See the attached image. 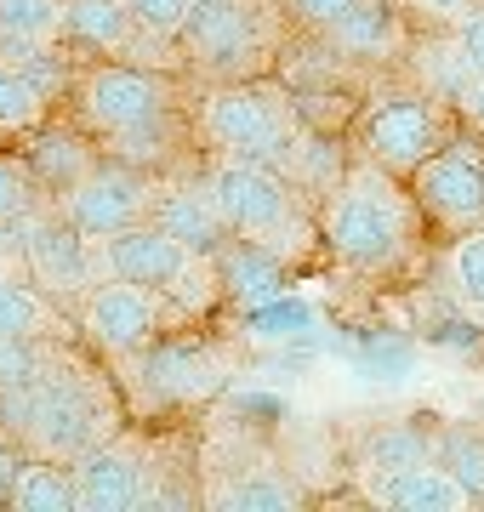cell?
I'll return each instance as SVG.
<instances>
[{"instance_id": "cell-1", "label": "cell", "mask_w": 484, "mask_h": 512, "mask_svg": "<svg viewBox=\"0 0 484 512\" xmlns=\"http://www.w3.org/2000/svg\"><path fill=\"white\" fill-rule=\"evenodd\" d=\"M325 245L354 274H388L393 262L410 251V200L393 188V171L365 160L331 188Z\"/></svg>"}, {"instance_id": "cell-2", "label": "cell", "mask_w": 484, "mask_h": 512, "mask_svg": "<svg viewBox=\"0 0 484 512\" xmlns=\"http://www.w3.org/2000/svg\"><path fill=\"white\" fill-rule=\"evenodd\" d=\"M194 131L228 160H262L274 171L291 165V148H297L291 103H285L280 86H262L257 74L251 80H217L194 114Z\"/></svg>"}, {"instance_id": "cell-3", "label": "cell", "mask_w": 484, "mask_h": 512, "mask_svg": "<svg viewBox=\"0 0 484 512\" xmlns=\"http://www.w3.org/2000/svg\"><path fill=\"white\" fill-rule=\"evenodd\" d=\"M6 404H12V427H23V439L35 444L40 456L52 461H75L86 450L109 439V404L97 393L86 376H52V370H40L35 382L23 387H6Z\"/></svg>"}, {"instance_id": "cell-4", "label": "cell", "mask_w": 484, "mask_h": 512, "mask_svg": "<svg viewBox=\"0 0 484 512\" xmlns=\"http://www.w3.org/2000/svg\"><path fill=\"white\" fill-rule=\"evenodd\" d=\"M177 40H183L188 63L211 80H251L274 57L280 29L257 0H194Z\"/></svg>"}, {"instance_id": "cell-5", "label": "cell", "mask_w": 484, "mask_h": 512, "mask_svg": "<svg viewBox=\"0 0 484 512\" xmlns=\"http://www.w3.org/2000/svg\"><path fill=\"white\" fill-rule=\"evenodd\" d=\"M97 268L109 279H131V285H143L154 296H177L183 308H205L217 296L211 256H194L166 228H154L149 217L109 234V239H97Z\"/></svg>"}, {"instance_id": "cell-6", "label": "cell", "mask_w": 484, "mask_h": 512, "mask_svg": "<svg viewBox=\"0 0 484 512\" xmlns=\"http://www.w3.org/2000/svg\"><path fill=\"white\" fill-rule=\"evenodd\" d=\"M205 194L217 205V217L228 222L234 239H251V245H274L285 251V234H302L297 228V194L285 183V171L262 160H228L217 154V165L205 171Z\"/></svg>"}, {"instance_id": "cell-7", "label": "cell", "mask_w": 484, "mask_h": 512, "mask_svg": "<svg viewBox=\"0 0 484 512\" xmlns=\"http://www.w3.org/2000/svg\"><path fill=\"white\" fill-rule=\"evenodd\" d=\"M439 143H445V120H439V103L428 92H388L359 120L365 160L393 171V177H410Z\"/></svg>"}, {"instance_id": "cell-8", "label": "cell", "mask_w": 484, "mask_h": 512, "mask_svg": "<svg viewBox=\"0 0 484 512\" xmlns=\"http://www.w3.org/2000/svg\"><path fill=\"white\" fill-rule=\"evenodd\" d=\"M410 200L445 228H479L484 222V148L439 143L410 171Z\"/></svg>"}, {"instance_id": "cell-9", "label": "cell", "mask_w": 484, "mask_h": 512, "mask_svg": "<svg viewBox=\"0 0 484 512\" xmlns=\"http://www.w3.org/2000/svg\"><path fill=\"white\" fill-rule=\"evenodd\" d=\"M171 86L166 74L137 69V63H103L80 80V114L86 126H97L103 137H120L131 126H149L160 114H171Z\"/></svg>"}, {"instance_id": "cell-10", "label": "cell", "mask_w": 484, "mask_h": 512, "mask_svg": "<svg viewBox=\"0 0 484 512\" xmlns=\"http://www.w3.org/2000/svg\"><path fill=\"white\" fill-rule=\"evenodd\" d=\"M149 194H154V183L137 165L114 160V165H92V171L57 200V211L97 245V239H109V234H120V228L149 217Z\"/></svg>"}, {"instance_id": "cell-11", "label": "cell", "mask_w": 484, "mask_h": 512, "mask_svg": "<svg viewBox=\"0 0 484 512\" xmlns=\"http://www.w3.org/2000/svg\"><path fill=\"white\" fill-rule=\"evenodd\" d=\"M18 239H23V262H29L35 285H46L52 296L92 291L97 279H103V268H97V245L80 234L63 211H52V205H40L35 217L18 228Z\"/></svg>"}, {"instance_id": "cell-12", "label": "cell", "mask_w": 484, "mask_h": 512, "mask_svg": "<svg viewBox=\"0 0 484 512\" xmlns=\"http://www.w3.org/2000/svg\"><path fill=\"white\" fill-rule=\"evenodd\" d=\"M80 325L103 353H143L160 330V296L131 279H97L80 302Z\"/></svg>"}, {"instance_id": "cell-13", "label": "cell", "mask_w": 484, "mask_h": 512, "mask_svg": "<svg viewBox=\"0 0 484 512\" xmlns=\"http://www.w3.org/2000/svg\"><path fill=\"white\" fill-rule=\"evenodd\" d=\"M149 222L166 228L177 245H188L194 256H223L228 251V222L217 217V205L205 194V183H166L149 194Z\"/></svg>"}, {"instance_id": "cell-14", "label": "cell", "mask_w": 484, "mask_h": 512, "mask_svg": "<svg viewBox=\"0 0 484 512\" xmlns=\"http://www.w3.org/2000/svg\"><path fill=\"white\" fill-rule=\"evenodd\" d=\"M75 495H80V507L86 512H131L149 490H143V467H137V456L103 439L97 450L75 456Z\"/></svg>"}, {"instance_id": "cell-15", "label": "cell", "mask_w": 484, "mask_h": 512, "mask_svg": "<svg viewBox=\"0 0 484 512\" xmlns=\"http://www.w3.org/2000/svg\"><path fill=\"white\" fill-rule=\"evenodd\" d=\"M371 501H382V507H393V512H462L473 495L456 484L450 467L416 461V467H399V473H376Z\"/></svg>"}, {"instance_id": "cell-16", "label": "cell", "mask_w": 484, "mask_h": 512, "mask_svg": "<svg viewBox=\"0 0 484 512\" xmlns=\"http://www.w3.org/2000/svg\"><path fill=\"white\" fill-rule=\"evenodd\" d=\"M325 35L336 40V52H348V57H393L399 46H405L399 12H393L388 0H354Z\"/></svg>"}, {"instance_id": "cell-17", "label": "cell", "mask_w": 484, "mask_h": 512, "mask_svg": "<svg viewBox=\"0 0 484 512\" xmlns=\"http://www.w3.org/2000/svg\"><path fill=\"white\" fill-rule=\"evenodd\" d=\"M63 35L92 52H126L137 40L126 0H63Z\"/></svg>"}, {"instance_id": "cell-18", "label": "cell", "mask_w": 484, "mask_h": 512, "mask_svg": "<svg viewBox=\"0 0 484 512\" xmlns=\"http://www.w3.org/2000/svg\"><path fill=\"white\" fill-rule=\"evenodd\" d=\"M92 165L97 160L80 148V137H63V131H46V137L29 148V171H35V183H40L46 200H63V194H69Z\"/></svg>"}, {"instance_id": "cell-19", "label": "cell", "mask_w": 484, "mask_h": 512, "mask_svg": "<svg viewBox=\"0 0 484 512\" xmlns=\"http://www.w3.org/2000/svg\"><path fill=\"white\" fill-rule=\"evenodd\" d=\"M143 376H149V393H160V399H194V393H205V387L217 382V376H211V359H205L194 342L154 348Z\"/></svg>"}, {"instance_id": "cell-20", "label": "cell", "mask_w": 484, "mask_h": 512, "mask_svg": "<svg viewBox=\"0 0 484 512\" xmlns=\"http://www.w3.org/2000/svg\"><path fill=\"white\" fill-rule=\"evenodd\" d=\"M63 40V0H0V52Z\"/></svg>"}, {"instance_id": "cell-21", "label": "cell", "mask_w": 484, "mask_h": 512, "mask_svg": "<svg viewBox=\"0 0 484 512\" xmlns=\"http://www.w3.org/2000/svg\"><path fill=\"white\" fill-rule=\"evenodd\" d=\"M12 501H18V512H75L80 507L75 473H63L52 456L23 461L18 484H12Z\"/></svg>"}, {"instance_id": "cell-22", "label": "cell", "mask_w": 484, "mask_h": 512, "mask_svg": "<svg viewBox=\"0 0 484 512\" xmlns=\"http://www.w3.org/2000/svg\"><path fill=\"white\" fill-rule=\"evenodd\" d=\"M52 330V302L35 279H18L0 268V336H29L40 342Z\"/></svg>"}, {"instance_id": "cell-23", "label": "cell", "mask_w": 484, "mask_h": 512, "mask_svg": "<svg viewBox=\"0 0 484 512\" xmlns=\"http://www.w3.org/2000/svg\"><path fill=\"white\" fill-rule=\"evenodd\" d=\"M433 444L422 427H410V421H393V427H382L371 444H365V473H399V467H416V461H433Z\"/></svg>"}, {"instance_id": "cell-24", "label": "cell", "mask_w": 484, "mask_h": 512, "mask_svg": "<svg viewBox=\"0 0 484 512\" xmlns=\"http://www.w3.org/2000/svg\"><path fill=\"white\" fill-rule=\"evenodd\" d=\"M416 69H422V80H428L433 103H462L467 86H473V69L462 63V52H456V40H450V35L433 40V46H422Z\"/></svg>"}, {"instance_id": "cell-25", "label": "cell", "mask_w": 484, "mask_h": 512, "mask_svg": "<svg viewBox=\"0 0 484 512\" xmlns=\"http://www.w3.org/2000/svg\"><path fill=\"white\" fill-rule=\"evenodd\" d=\"M433 461L450 467L467 495H484V427H450L445 439L433 444Z\"/></svg>"}, {"instance_id": "cell-26", "label": "cell", "mask_w": 484, "mask_h": 512, "mask_svg": "<svg viewBox=\"0 0 484 512\" xmlns=\"http://www.w3.org/2000/svg\"><path fill=\"white\" fill-rule=\"evenodd\" d=\"M40 205H46V194H40L29 160H6V154H0V228H12V234H18Z\"/></svg>"}, {"instance_id": "cell-27", "label": "cell", "mask_w": 484, "mask_h": 512, "mask_svg": "<svg viewBox=\"0 0 484 512\" xmlns=\"http://www.w3.org/2000/svg\"><path fill=\"white\" fill-rule=\"evenodd\" d=\"M450 291L462 296V308L484 313V222L462 228L456 251H450Z\"/></svg>"}, {"instance_id": "cell-28", "label": "cell", "mask_w": 484, "mask_h": 512, "mask_svg": "<svg viewBox=\"0 0 484 512\" xmlns=\"http://www.w3.org/2000/svg\"><path fill=\"white\" fill-rule=\"evenodd\" d=\"M223 507H234V512H291L297 507V484H285L280 473H245L234 490H223Z\"/></svg>"}, {"instance_id": "cell-29", "label": "cell", "mask_w": 484, "mask_h": 512, "mask_svg": "<svg viewBox=\"0 0 484 512\" xmlns=\"http://www.w3.org/2000/svg\"><path fill=\"white\" fill-rule=\"evenodd\" d=\"M46 120V97L12 63H0V131H35Z\"/></svg>"}, {"instance_id": "cell-30", "label": "cell", "mask_w": 484, "mask_h": 512, "mask_svg": "<svg viewBox=\"0 0 484 512\" xmlns=\"http://www.w3.org/2000/svg\"><path fill=\"white\" fill-rule=\"evenodd\" d=\"M0 63H12V69H18L23 80L46 97V103L69 86V63L57 57V40H52V46H18V52H0Z\"/></svg>"}, {"instance_id": "cell-31", "label": "cell", "mask_w": 484, "mask_h": 512, "mask_svg": "<svg viewBox=\"0 0 484 512\" xmlns=\"http://www.w3.org/2000/svg\"><path fill=\"white\" fill-rule=\"evenodd\" d=\"M188 6H194V0H126L137 35H149V40H177Z\"/></svg>"}, {"instance_id": "cell-32", "label": "cell", "mask_w": 484, "mask_h": 512, "mask_svg": "<svg viewBox=\"0 0 484 512\" xmlns=\"http://www.w3.org/2000/svg\"><path fill=\"white\" fill-rule=\"evenodd\" d=\"M46 370V353L29 336H0V387H23Z\"/></svg>"}, {"instance_id": "cell-33", "label": "cell", "mask_w": 484, "mask_h": 512, "mask_svg": "<svg viewBox=\"0 0 484 512\" xmlns=\"http://www.w3.org/2000/svg\"><path fill=\"white\" fill-rule=\"evenodd\" d=\"M450 40H456V52L473 74H484V6H467L450 18Z\"/></svg>"}, {"instance_id": "cell-34", "label": "cell", "mask_w": 484, "mask_h": 512, "mask_svg": "<svg viewBox=\"0 0 484 512\" xmlns=\"http://www.w3.org/2000/svg\"><path fill=\"white\" fill-rule=\"evenodd\" d=\"M354 0H291V12H297V23H308V29H331L342 12H348Z\"/></svg>"}, {"instance_id": "cell-35", "label": "cell", "mask_w": 484, "mask_h": 512, "mask_svg": "<svg viewBox=\"0 0 484 512\" xmlns=\"http://www.w3.org/2000/svg\"><path fill=\"white\" fill-rule=\"evenodd\" d=\"M410 12H422V18H433V23H450L456 12H467L473 0H405Z\"/></svg>"}, {"instance_id": "cell-36", "label": "cell", "mask_w": 484, "mask_h": 512, "mask_svg": "<svg viewBox=\"0 0 484 512\" xmlns=\"http://www.w3.org/2000/svg\"><path fill=\"white\" fill-rule=\"evenodd\" d=\"M18 473H23V456H18L6 439H0V501H12V484H18Z\"/></svg>"}, {"instance_id": "cell-37", "label": "cell", "mask_w": 484, "mask_h": 512, "mask_svg": "<svg viewBox=\"0 0 484 512\" xmlns=\"http://www.w3.org/2000/svg\"><path fill=\"white\" fill-rule=\"evenodd\" d=\"M456 109L473 120V131H484V74H473V86H467V97L456 103Z\"/></svg>"}, {"instance_id": "cell-38", "label": "cell", "mask_w": 484, "mask_h": 512, "mask_svg": "<svg viewBox=\"0 0 484 512\" xmlns=\"http://www.w3.org/2000/svg\"><path fill=\"white\" fill-rule=\"evenodd\" d=\"M6 234H12V228H0V268H6V256H12V245H6Z\"/></svg>"}, {"instance_id": "cell-39", "label": "cell", "mask_w": 484, "mask_h": 512, "mask_svg": "<svg viewBox=\"0 0 484 512\" xmlns=\"http://www.w3.org/2000/svg\"><path fill=\"white\" fill-rule=\"evenodd\" d=\"M0 137H6V131H0Z\"/></svg>"}]
</instances>
